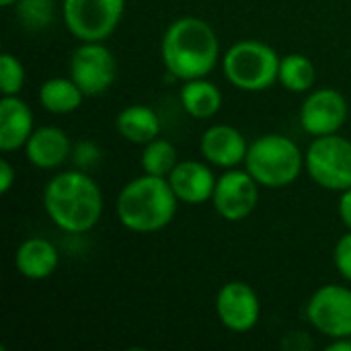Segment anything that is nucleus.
I'll return each instance as SVG.
<instances>
[{
    "label": "nucleus",
    "mask_w": 351,
    "mask_h": 351,
    "mask_svg": "<svg viewBox=\"0 0 351 351\" xmlns=\"http://www.w3.org/2000/svg\"><path fill=\"white\" fill-rule=\"evenodd\" d=\"M348 115L350 105L346 95L337 88L323 86L306 93V99L302 101L298 111V121L308 136L319 138L339 134V130L348 121Z\"/></svg>",
    "instance_id": "9d476101"
},
{
    "label": "nucleus",
    "mask_w": 351,
    "mask_h": 351,
    "mask_svg": "<svg viewBox=\"0 0 351 351\" xmlns=\"http://www.w3.org/2000/svg\"><path fill=\"white\" fill-rule=\"evenodd\" d=\"M280 53L265 41L241 39L222 53V74L239 90L263 93L278 82Z\"/></svg>",
    "instance_id": "39448f33"
},
{
    "label": "nucleus",
    "mask_w": 351,
    "mask_h": 351,
    "mask_svg": "<svg viewBox=\"0 0 351 351\" xmlns=\"http://www.w3.org/2000/svg\"><path fill=\"white\" fill-rule=\"evenodd\" d=\"M14 6L16 16L27 31H43L53 23V0H19Z\"/></svg>",
    "instance_id": "5701e85b"
},
{
    "label": "nucleus",
    "mask_w": 351,
    "mask_h": 351,
    "mask_svg": "<svg viewBox=\"0 0 351 351\" xmlns=\"http://www.w3.org/2000/svg\"><path fill=\"white\" fill-rule=\"evenodd\" d=\"M115 128H117L119 136L125 142L144 146V144H148V142H152L154 138L160 136L162 119H160V115L152 107L136 103V105L123 107L117 113Z\"/></svg>",
    "instance_id": "a211bd4d"
},
{
    "label": "nucleus",
    "mask_w": 351,
    "mask_h": 351,
    "mask_svg": "<svg viewBox=\"0 0 351 351\" xmlns=\"http://www.w3.org/2000/svg\"><path fill=\"white\" fill-rule=\"evenodd\" d=\"M183 111L193 119H212L222 109L224 97L216 82L206 78L185 80L179 90Z\"/></svg>",
    "instance_id": "6ab92c4d"
},
{
    "label": "nucleus",
    "mask_w": 351,
    "mask_h": 351,
    "mask_svg": "<svg viewBox=\"0 0 351 351\" xmlns=\"http://www.w3.org/2000/svg\"><path fill=\"white\" fill-rule=\"evenodd\" d=\"M214 308L222 327L232 333H249L261 319V300L257 292L241 280L220 286Z\"/></svg>",
    "instance_id": "f8f14e48"
},
{
    "label": "nucleus",
    "mask_w": 351,
    "mask_h": 351,
    "mask_svg": "<svg viewBox=\"0 0 351 351\" xmlns=\"http://www.w3.org/2000/svg\"><path fill=\"white\" fill-rule=\"evenodd\" d=\"M261 185L243 169H226L214 187L212 206L226 222L247 220L259 204Z\"/></svg>",
    "instance_id": "9b49d317"
},
{
    "label": "nucleus",
    "mask_w": 351,
    "mask_h": 351,
    "mask_svg": "<svg viewBox=\"0 0 351 351\" xmlns=\"http://www.w3.org/2000/svg\"><path fill=\"white\" fill-rule=\"evenodd\" d=\"M35 132L33 109L19 95H2L0 101V150L14 152L25 148Z\"/></svg>",
    "instance_id": "dca6fc26"
},
{
    "label": "nucleus",
    "mask_w": 351,
    "mask_h": 351,
    "mask_svg": "<svg viewBox=\"0 0 351 351\" xmlns=\"http://www.w3.org/2000/svg\"><path fill=\"white\" fill-rule=\"evenodd\" d=\"M25 66L23 62L4 51L2 58H0V90L2 95H21L23 86H25Z\"/></svg>",
    "instance_id": "b1692460"
},
{
    "label": "nucleus",
    "mask_w": 351,
    "mask_h": 351,
    "mask_svg": "<svg viewBox=\"0 0 351 351\" xmlns=\"http://www.w3.org/2000/svg\"><path fill=\"white\" fill-rule=\"evenodd\" d=\"M249 144L245 134L228 123H212L199 138V152L204 160L218 169H237L245 165Z\"/></svg>",
    "instance_id": "ddd939ff"
},
{
    "label": "nucleus",
    "mask_w": 351,
    "mask_h": 351,
    "mask_svg": "<svg viewBox=\"0 0 351 351\" xmlns=\"http://www.w3.org/2000/svg\"><path fill=\"white\" fill-rule=\"evenodd\" d=\"M14 181H16V171H14V167H12L8 160H2V162H0V193L6 195V193L14 187Z\"/></svg>",
    "instance_id": "bb28decb"
},
{
    "label": "nucleus",
    "mask_w": 351,
    "mask_h": 351,
    "mask_svg": "<svg viewBox=\"0 0 351 351\" xmlns=\"http://www.w3.org/2000/svg\"><path fill=\"white\" fill-rule=\"evenodd\" d=\"M41 204L51 224L68 234L90 232L105 212L99 183L82 169L56 173L43 187Z\"/></svg>",
    "instance_id": "f257e3e1"
},
{
    "label": "nucleus",
    "mask_w": 351,
    "mask_h": 351,
    "mask_svg": "<svg viewBox=\"0 0 351 351\" xmlns=\"http://www.w3.org/2000/svg\"><path fill=\"white\" fill-rule=\"evenodd\" d=\"M327 351H351V337H337L327 343Z\"/></svg>",
    "instance_id": "c85d7f7f"
},
{
    "label": "nucleus",
    "mask_w": 351,
    "mask_h": 351,
    "mask_svg": "<svg viewBox=\"0 0 351 351\" xmlns=\"http://www.w3.org/2000/svg\"><path fill=\"white\" fill-rule=\"evenodd\" d=\"M16 2H19V0H0V4H2L4 8H8V6H14Z\"/></svg>",
    "instance_id": "c756f323"
},
{
    "label": "nucleus",
    "mask_w": 351,
    "mask_h": 351,
    "mask_svg": "<svg viewBox=\"0 0 351 351\" xmlns=\"http://www.w3.org/2000/svg\"><path fill=\"white\" fill-rule=\"evenodd\" d=\"M125 0H62L66 29L78 41H105L119 27Z\"/></svg>",
    "instance_id": "0eeeda50"
},
{
    "label": "nucleus",
    "mask_w": 351,
    "mask_h": 351,
    "mask_svg": "<svg viewBox=\"0 0 351 351\" xmlns=\"http://www.w3.org/2000/svg\"><path fill=\"white\" fill-rule=\"evenodd\" d=\"M72 140L58 125H41L35 128L31 138L27 140L23 152L29 165L41 171H56L64 167L72 156Z\"/></svg>",
    "instance_id": "2eb2a0df"
},
{
    "label": "nucleus",
    "mask_w": 351,
    "mask_h": 351,
    "mask_svg": "<svg viewBox=\"0 0 351 351\" xmlns=\"http://www.w3.org/2000/svg\"><path fill=\"white\" fill-rule=\"evenodd\" d=\"M333 263L337 274L351 284V230H348L339 241L335 243L333 249Z\"/></svg>",
    "instance_id": "a878e982"
},
{
    "label": "nucleus",
    "mask_w": 351,
    "mask_h": 351,
    "mask_svg": "<svg viewBox=\"0 0 351 351\" xmlns=\"http://www.w3.org/2000/svg\"><path fill=\"white\" fill-rule=\"evenodd\" d=\"M304 171L319 187L327 191H346L351 187V140L341 134L313 138L304 150Z\"/></svg>",
    "instance_id": "423d86ee"
},
{
    "label": "nucleus",
    "mask_w": 351,
    "mask_h": 351,
    "mask_svg": "<svg viewBox=\"0 0 351 351\" xmlns=\"http://www.w3.org/2000/svg\"><path fill=\"white\" fill-rule=\"evenodd\" d=\"M179 165V152L173 142L167 138H154L152 142L142 146L140 154V167L142 173L154 175V177H167L173 173V169Z\"/></svg>",
    "instance_id": "4be33fe9"
},
{
    "label": "nucleus",
    "mask_w": 351,
    "mask_h": 351,
    "mask_svg": "<svg viewBox=\"0 0 351 351\" xmlns=\"http://www.w3.org/2000/svg\"><path fill=\"white\" fill-rule=\"evenodd\" d=\"M70 160L74 162L76 169L90 171L93 167L99 165V160H101V150H99V146H97L95 142H90V140H80V142L74 144Z\"/></svg>",
    "instance_id": "393cba45"
},
{
    "label": "nucleus",
    "mask_w": 351,
    "mask_h": 351,
    "mask_svg": "<svg viewBox=\"0 0 351 351\" xmlns=\"http://www.w3.org/2000/svg\"><path fill=\"white\" fill-rule=\"evenodd\" d=\"M245 171L265 189L292 185L304 171V152L284 134H263L249 144Z\"/></svg>",
    "instance_id": "20e7f679"
},
{
    "label": "nucleus",
    "mask_w": 351,
    "mask_h": 351,
    "mask_svg": "<svg viewBox=\"0 0 351 351\" xmlns=\"http://www.w3.org/2000/svg\"><path fill=\"white\" fill-rule=\"evenodd\" d=\"M278 82L296 95H306L315 88L317 82V68L313 60L304 53H286L280 60V76Z\"/></svg>",
    "instance_id": "412c9836"
},
{
    "label": "nucleus",
    "mask_w": 351,
    "mask_h": 351,
    "mask_svg": "<svg viewBox=\"0 0 351 351\" xmlns=\"http://www.w3.org/2000/svg\"><path fill=\"white\" fill-rule=\"evenodd\" d=\"M337 212H339V218H341L343 226H346L348 230H351V187L339 193Z\"/></svg>",
    "instance_id": "cd10ccee"
},
{
    "label": "nucleus",
    "mask_w": 351,
    "mask_h": 351,
    "mask_svg": "<svg viewBox=\"0 0 351 351\" xmlns=\"http://www.w3.org/2000/svg\"><path fill=\"white\" fill-rule=\"evenodd\" d=\"M160 60L167 72L181 82L206 78L222 62L218 33L199 16H179L162 33Z\"/></svg>",
    "instance_id": "f03ea898"
},
{
    "label": "nucleus",
    "mask_w": 351,
    "mask_h": 351,
    "mask_svg": "<svg viewBox=\"0 0 351 351\" xmlns=\"http://www.w3.org/2000/svg\"><path fill=\"white\" fill-rule=\"evenodd\" d=\"M39 105L51 115H70L80 109L84 101V93L80 86L68 76H53L47 78L37 93Z\"/></svg>",
    "instance_id": "aec40b11"
},
{
    "label": "nucleus",
    "mask_w": 351,
    "mask_h": 351,
    "mask_svg": "<svg viewBox=\"0 0 351 351\" xmlns=\"http://www.w3.org/2000/svg\"><path fill=\"white\" fill-rule=\"evenodd\" d=\"M179 204L167 177L142 173L119 189L115 214L119 224L130 232L150 234L167 228L175 220Z\"/></svg>",
    "instance_id": "7ed1b4c3"
},
{
    "label": "nucleus",
    "mask_w": 351,
    "mask_h": 351,
    "mask_svg": "<svg viewBox=\"0 0 351 351\" xmlns=\"http://www.w3.org/2000/svg\"><path fill=\"white\" fill-rule=\"evenodd\" d=\"M60 265V253L49 239L31 237L25 239L14 253V269L19 276L31 282L47 280Z\"/></svg>",
    "instance_id": "f3484780"
},
{
    "label": "nucleus",
    "mask_w": 351,
    "mask_h": 351,
    "mask_svg": "<svg viewBox=\"0 0 351 351\" xmlns=\"http://www.w3.org/2000/svg\"><path fill=\"white\" fill-rule=\"evenodd\" d=\"M70 78L84 97L105 95L117 80V60L105 41H80L70 56Z\"/></svg>",
    "instance_id": "6e6552de"
},
{
    "label": "nucleus",
    "mask_w": 351,
    "mask_h": 351,
    "mask_svg": "<svg viewBox=\"0 0 351 351\" xmlns=\"http://www.w3.org/2000/svg\"><path fill=\"white\" fill-rule=\"evenodd\" d=\"M216 173L208 160H179V165L169 175V183L181 204L199 206L212 202L216 187Z\"/></svg>",
    "instance_id": "4468645a"
},
{
    "label": "nucleus",
    "mask_w": 351,
    "mask_h": 351,
    "mask_svg": "<svg viewBox=\"0 0 351 351\" xmlns=\"http://www.w3.org/2000/svg\"><path fill=\"white\" fill-rule=\"evenodd\" d=\"M308 325L329 337H351V288L341 284H327L313 292L306 302Z\"/></svg>",
    "instance_id": "1a4fd4ad"
}]
</instances>
